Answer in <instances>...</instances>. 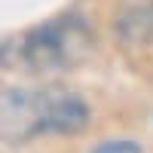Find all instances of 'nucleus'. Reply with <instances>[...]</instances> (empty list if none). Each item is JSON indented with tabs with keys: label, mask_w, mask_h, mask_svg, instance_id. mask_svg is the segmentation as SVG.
Listing matches in <instances>:
<instances>
[{
	"label": "nucleus",
	"mask_w": 153,
	"mask_h": 153,
	"mask_svg": "<svg viewBox=\"0 0 153 153\" xmlns=\"http://www.w3.org/2000/svg\"><path fill=\"white\" fill-rule=\"evenodd\" d=\"M95 153H141V147L132 141H110V144H101Z\"/></svg>",
	"instance_id": "obj_4"
},
{
	"label": "nucleus",
	"mask_w": 153,
	"mask_h": 153,
	"mask_svg": "<svg viewBox=\"0 0 153 153\" xmlns=\"http://www.w3.org/2000/svg\"><path fill=\"white\" fill-rule=\"evenodd\" d=\"M86 101L68 89H9L0 95V138L6 141L71 135L86 129Z\"/></svg>",
	"instance_id": "obj_2"
},
{
	"label": "nucleus",
	"mask_w": 153,
	"mask_h": 153,
	"mask_svg": "<svg viewBox=\"0 0 153 153\" xmlns=\"http://www.w3.org/2000/svg\"><path fill=\"white\" fill-rule=\"evenodd\" d=\"M120 28L126 34V40H147L153 37V0H141L123 16Z\"/></svg>",
	"instance_id": "obj_3"
},
{
	"label": "nucleus",
	"mask_w": 153,
	"mask_h": 153,
	"mask_svg": "<svg viewBox=\"0 0 153 153\" xmlns=\"http://www.w3.org/2000/svg\"><path fill=\"white\" fill-rule=\"evenodd\" d=\"M92 28L80 16L49 19L37 28H28L0 43V65L28 74L68 71L92 52Z\"/></svg>",
	"instance_id": "obj_1"
}]
</instances>
